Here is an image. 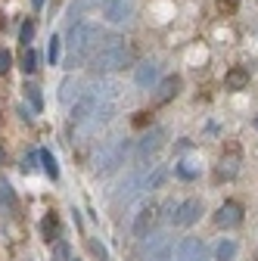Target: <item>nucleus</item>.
Masks as SVG:
<instances>
[{
  "label": "nucleus",
  "mask_w": 258,
  "mask_h": 261,
  "mask_svg": "<svg viewBox=\"0 0 258 261\" xmlns=\"http://www.w3.org/2000/svg\"><path fill=\"white\" fill-rule=\"evenodd\" d=\"M100 28H96L93 22H75L72 28H69V65H84L90 56H93V50L100 47Z\"/></svg>",
  "instance_id": "1"
},
{
  "label": "nucleus",
  "mask_w": 258,
  "mask_h": 261,
  "mask_svg": "<svg viewBox=\"0 0 258 261\" xmlns=\"http://www.w3.org/2000/svg\"><path fill=\"white\" fill-rule=\"evenodd\" d=\"M134 62V53L121 38H106L100 47L93 50V69L96 72H118L124 65Z\"/></svg>",
  "instance_id": "2"
},
{
  "label": "nucleus",
  "mask_w": 258,
  "mask_h": 261,
  "mask_svg": "<svg viewBox=\"0 0 258 261\" xmlns=\"http://www.w3.org/2000/svg\"><path fill=\"white\" fill-rule=\"evenodd\" d=\"M127 152H131V140H112L106 146H100V152L93 155V174H112L124 165Z\"/></svg>",
  "instance_id": "3"
},
{
  "label": "nucleus",
  "mask_w": 258,
  "mask_h": 261,
  "mask_svg": "<svg viewBox=\"0 0 258 261\" xmlns=\"http://www.w3.org/2000/svg\"><path fill=\"white\" fill-rule=\"evenodd\" d=\"M100 13L109 25H127L134 16V4L131 0H103L100 4Z\"/></svg>",
  "instance_id": "4"
},
{
  "label": "nucleus",
  "mask_w": 258,
  "mask_h": 261,
  "mask_svg": "<svg viewBox=\"0 0 258 261\" xmlns=\"http://www.w3.org/2000/svg\"><path fill=\"white\" fill-rule=\"evenodd\" d=\"M199 215H202V202H199V199H184L180 205H174L171 221L180 224V227H190V224L199 221Z\"/></svg>",
  "instance_id": "5"
},
{
  "label": "nucleus",
  "mask_w": 258,
  "mask_h": 261,
  "mask_svg": "<svg viewBox=\"0 0 258 261\" xmlns=\"http://www.w3.org/2000/svg\"><path fill=\"white\" fill-rule=\"evenodd\" d=\"M174 261H205L202 240H180L174 246Z\"/></svg>",
  "instance_id": "6"
},
{
  "label": "nucleus",
  "mask_w": 258,
  "mask_h": 261,
  "mask_svg": "<svg viewBox=\"0 0 258 261\" xmlns=\"http://www.w3.org/2000/svg\"><path fill=\"white\" fill-rule=\"evenodd\" d=\"M237 174H240V146H227L224 155H221V162H218V177L234 180Z\"/></svg>",
  "instance_id": "7"
},
{
  "label": "nucleus",
  "mask_w": 258,
  "mask_h": 261,
  "mask_svg": "<svg viewBox=\"0 0 258 261\" xmlns=\"http://www.w3.org/2000/svg\"><path fill=\"white\" fill-rule=\"evenodd\" d=\"M240 221H243V205L240 202H224L215 212V224L218 227H237Z\"/></svg>",
  "instance_id": "8"
},
{
  "label": "nucleus",
  "mask_w": 258,
  "mask_h": 261,
  "mask_svg": "<svg viewBox=\"0 0 258 261\" xmlns=\"http://www.w3.org/2000/svg\"><path fill=\"white\" fill-rule=\"evenodd\" d=\"M165 134L168 130L165 127H152L149 134H143V140H140V146H137V155L140 159H146V155H152L159 146H162V140H165Z\"/></svg>",
  "instance_id": "9"
},
{
  "label": "nucleus",
  "mask_w": 258,
  "mask_h": 261,
  "mask_svg": "<svg viewBox=\"0 0 258 261\" xmlns=\"http://www.w3.org/2000/svg\"><path fill=\"white\" fill-rule=\"evenodd\" d=\"M134 81H137V87H152L156 81H159V65L156 62H140L137 69H134Z\"/></svg>",
  "instance_id": "10"
},
{
  "label": "nucleus",
  "mask_w": 258,
  "mask_h": 261,
  "mask_svg": "<svg viewBox=\"0 0 258 261\" xmlns=\"http://www.w3.org/2000/svg\"><path fill=\"white\" fill-rule=\"evenodd\" d=\"M152 224H156V208H152V205L140 208V212H137V218H134V237H140V240H143V237L149 233V227H152Z\"/></svg>",
  "instance_id": "11"
},
{
  "label": "nucleus",
  "mask_w": 258,
  "mask_h": 261,
  "mask_svg": "<svg viewBox=\"0 0 258 261\" xmlns=\"http://www.w3.org/2000/svg\"><path fill=\"white\" fill-rule=\"evenodd\" d=\"M224 84H227V90H246L249 87V69H243V65L230 69L224 75Z\"/></svg>",
  "instance_id": "12"
},
{
  "label": "nucleus",
  "mask_w": 258,
  "mask_h": 261,
  "mask_svg": "<svg viewBox=\"0 0 258 261\" xmlns=\"http://www.w3.org/2000/svg\"><path fill=\"white\" fill-rule=\"evenodd\" d=\"M177 87H180V81L171 75V78H165L162 84H159L156 87V103L159 106H162V103H168V100H174V96H177Z\"/></svg>",
  "instance_id": "13"
},
{
  "label": "nucleus",
  "mask_w": 258,
  "mask_h": 261,
  "mask_svg": "<svg viewBox=\"0 0 258 261\" xmlns=\"http://www.w3.org/2000/svg\"><path fill=\"white\" fill-rule=\"evenodd\" d=\"M44 237H47V243H59V218L53 212L44 218Z\"/></svg>",
  "instance_id": "14"
},
{
  "label": "nucleus",
  "mask_w": 258,
  "mask_h": 261,
  "mask_svg": "<svg viewBox=\"0 0 258 261\" xmlns=\"http://www.w3.org/2000/svg\"><path fill=\"white\" fill-rule=\"evenodd\" d=\"M25 96H28V103H31V109H35V112H41V109H44L41 87H35V84H25Z\"/></svg>",
  "instance_id": "15"
},
{
  "label": "nucleus",
  "mask_w": 258,
  "mask_h": 261,
  "mask_svg": "<svg viewBox=\"0 0 258 261\" xmlns=\"http://www.w3.org/2000/svg\"><path fill=\"white\" fill-rule=\"evenodd\" d=\"M234 255H237V243H234V240H221L215 258H218V261H234Z\"/></svg>",
  "instance_id": "16"
},
{
  "label": "nucleus",
  "mask_w": 258,
  "mask_h": 261,
  "mask_svg": "<svg viewBox=\"0 0 258 261\" xmlns=\"http://www.w3.org/2000/svg\"><path fill=\"white\" fill-rule=\"evenodd\" d=\"M72 96H78V81L75 78H66V81H62V87H59V100L62 103H72Z\"/></svg>",
  "instance_id": "17"
},
{
  "label": "nucleus",
  "mask_w": 258,
  "mask_h": 261,
  "mask_svg": "<svg viewBox=\"0 0 258 261\" xmlns=\"http://www.w3.org/2000/svg\"><path fill=\"white\" fill-rule=\"evenodd\" d=\"M22 72H35L38 69V53L35 50H31V47H22Z\"/></svg>",
  "instance_id": "18"
},
{
  "label": "nucleus",
  "mask_w": 258,
  "mask_h": 261,
  "mask_svg": "<svg viewBox=\"0 0 258 261\" xmlns=\"http://www.w3.org/2000/svg\"><path fill=\"white\" fill-rule=\"evenodd\" d=\"M59 50H62V41H59V38H50V47H47V62H50V65L59 62Z\"/></svg>",
  "instance_id": "19"
},
{
  "label": "nucleus",
  "mask_w": 258,
  "mask_h": 261,
  "mask_svg": "<svg viewBox=\"0 0 258 261\" xmlns=\"http://www.w3.org/2000/svg\"><path fill=\"white\" fill-rule=\"evenodd\" d=\"M31 38H35V22H25V25L19 28V41H22V47H31Z\"/></svg>",
  "instance_id": "20"
},
{
  "label": "nucleus",
  "mask_w": 258,
  "mask_h": 261,
  "mask_svg": "<svg viewBox=\"0 0 258 261\" xmlns=\"http://www.w3.org/2000/svg\"><path fill=\"white\" fill-rule=\"evenodd\" d=\"M41 162H44V171H47L50 177H56V174H59V168H56V159H53L50 152H41Z\"/></svg>",
  "instance_id": "21"
},
{
  "label": "nucleus",
  "mask_w": 258,
  "mask_h": 261,
  "mask_svg": "<svg viewBox=\"0 0 258 261\" xmlns=\"http://www.w3.org/2000/svg\"><path fill=\"white\" fill-rule=\"evenodd\" d=\"M53 261H75L66 243H56V255H53Z\"/></svg>",
  "instance_id": "22"
},
{
  "label": "nucleus",
  "mask_w": 258,
  "mask_h": 261,
  "mask_svg": "<svg viewBox=\"0 0 258 261\" xmlns=\"http://www.w3.org/2000/svg\"><path fill=\"white\" fill-rule=\"evenodd\" d=\"M90 252L100 258V261H109V252H106V246L103 243H96V240H90Z\"/></svg>",
  "instance_id": "23"
},
{
  "label": "nucleus",
  "mask_w": 258,
  "mask_h": 261,
  "mask_svg": "<svg viewBox=\"0 0 258 261\" xmlns=\"http://www.w3.org/2000/svg\"><path fill=\"white\" fill-rule=\"evenodd\" d=\"M0 196H4V202H7V205H16V196H13V190H10L7 180H0Z\"/></svg>",
  "instance_id": "24"
},
{
  "label": "nucleus",
  "mask_w": 258,
  "mask_h": 261,
  "mask_svg": "<svg viewBox=\"0 0 258 261\" xmlns=\"http://www.w3.org/2000/svg\"><path fill=\"white\" fill-rule=\"evenodd\" d=\"M177 177H184V180H193V177H196V171H193V168H187V165H177Z\"/></svg>",
  "instance_id": "25"
},
{
  "label": "nucleus",
  "mask_w": 258,
  "mask_h": 261,
  "mask_svg": "<svg viewBox=\"0 0 258 261\" xmlns=\"http://www.w3.org/2000/svg\"><path fill=\"white\" fill-rule=\"evenodd\" d=\"M10 59H13L10 50H0V72H7V69H10Z\"/></svg>",
  "instance_id": "26"
},
{
  "label": "nucleus",
  "mask_w": 258,
  "mask_h": 261,
  "mask_svg": "<svg viewBox=\"0 0 258 261\" xmlns=\"http://www.w3.org/2000/svg\"><path fill=\"white\" fill-rule=\"evenodd\" d=\"M31 4H35V10H41V7H44V0H31Z\"/></svg>",
  "instance_id": "27"
},
{
  "label": "nucleus",
  "mask_w": 258,
  "mask_h": 261,
  "mask_svg": "<svg viewBox=\"0 0 258 261\" xmlns=\"http://www.w3.org/2000/svg\"><path fill=\"white\" fill-rule=\"evenodd\" d=\"M255 130H258V115H255Z\"/></svg>",
  "instance_id": "28"
}]
</instances>
